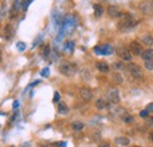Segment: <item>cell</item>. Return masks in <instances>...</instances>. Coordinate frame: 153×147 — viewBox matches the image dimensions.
<instances>
[{
    "mask_svg": "<svg viewBox=\"0 0 153 147\" xmlns=\"http://www.w3.org/2000/svg\"><path fill=\"white\" fill-rule=\"evenodd\" d=\"M135 147H140V146H135Z\"/></svg>",
    "mask_w": 153,
    "mask_h": 147,
    "instance_id": "35",
    "label": "cell"
},
{
    "mask_svg": "<svg viewBox=\"0 0 153 147\" xmlns=\"http://www.w3.org/2000/svg\"><path fill=\"white\" fill-rule=\"evenodd\" d=\"M147 122H149V125H150V126H153V117H151V118L147 120Z\"/></svg>",
    "mask_w": 153,
    "mask_h": 147,
    "instance_id": "33",
    "label": "cell"
},
{
    "mask_svg": "<svg viewBox=\"0 0 153 147\" xmlns=\"http://www.w3.org/2000/svg\"><path fill=\"white\" fill-rule=\"evenodd\" d=\"M59 100H60V95L58 92H56L54 93V98H53V102H58Z\"/></svg>",
    "mask_w": 153,
    "mask_h": 147,
    "instance_id": "29",
    "label": "cell"
},
{
    "mask_svg": "<svg viewBox=\"0 0 153 147\" xmlns=\"http://www.w3.org/2000/svg\"><path fill=\"white\" fill-rule=\"evenodd\" d=\"M17 48L19 50L20 52L25 51V50H26V44H25V42H21V41H19V42L17 44Z\"/></svg>",
    "mask_w": 153,
    "mask_h": 147,
    "instance_id": "23",
    "label": "cell"
},
{
    "mask_svg": "<svg viewBox=\"0 0 153 147\" xmlns=\"http://www.w3.org/2000/svg\"><path fill=\"white\" fill-rule=\"evenodd\" d=\"M94 52L98 53V54L101 55H107L111 54L113 52V48L110 46V45H104V46H97L94 48Z\"/></svg>",
    "mask_w": 153,
    "mask_h": 147,
    "instance_id": "5",
    "label": "cell"
},
{
    "mask_svg": "<svg viewBox=\"0 0 153 147\" xmlns=\"http://www.w3.org/2000/svg\"><path fill=\"white\" fill-rule=\"evenodd\" d=\"M112 80H113V82L114 84H123V75L120 73H113V75H112Z\"/></svg>",
    "mask_w": 153,
    "mask_h": 147,
    "instance_id": "16",
    "label": "cell"
},
{
    "mask_svg": "<svg viewBox=\"0 0 153 147\" xmlns=\"http://www.w3.org/2000/svg\"><path fill=\"white\" fill-rule=\"evenodd\" d=\"M58 113L59 114H62V115H66L68 113V107L65 102H59L58 105Z\"/></svg>",
    "mask_w": 153,
    "mask_h": 147,
    "instance_id": "15",
    "label": "cell"
},
{
    "mask_svg": "<svg viewBox=\"0 0 153 147\" xmlns=\"http://www.w3.org/2000/svg\"><path fill=\"white\" fill-rule=\"evenodd\" d=\"M127 68H128L130 73L132 74L135 79H141L143 78V71L137 64H134V62L127 64Z\"/></svg>",
    "mask_w": 153,
    "mask_h": 147,
    "instance_id": "3",
    "label": "cell"
},
{
    "mask_svg": "<svg viewBox=\"0 0 153 147\" xmlns=\"http://www.w3.org/2000/svg\"><path fill=\"white\" fill-rule=\"evenodd\" d=\"M20 7H22V6H21V4H20L19 0H14V1H13V7H12V14H11V16H12V18H13L14 12L17 13V12L20 10Z\"/></svg>",
    "mask_w": 153,
    "mask_h": 147,
    "instance_id": "17",
    "label": "cell"
},
{
    "mask_svg": "<svg viewBox=\"0 0 153 147\" xmlns=\"http://www.w3.org/2000/svg\"><path fill=\"white\" fill-rule=\"evenodd\" d=\"M145 61H149V60H153V50L149 48V50H145L141 55H140Z\"/></svg>",
    "mask_w": 153,
    "mask_h": 147,
    "instance_id": "13",
    "label": "cell"
},
{
    "mask_svg": "<svg viewBox=\"0 0 153 147\" xmlns=\"http://www.w3.org/2000/svg\"><path fill=\"white\" fill-rule=\"evenodd\" d=\"M115 144L120 145V146H127V145H130V139L127 137H118L115 139Z\"/></svg>",
    "mask_w": 153,
    "mask_h": 147,
    "instance_id": "12",
    "label": "cell"
},
{
    "mask_svg": "<svg viewBox=\"0 0 153 147\" xmlns=\"http://www.w3.org/2000/svg\"><path fill=\"white\" fill-rule=\"evenodd\" d=\"M96 107L98 110H104V108L107 107V104H106V101H104L102 99H98L96 101Z\"/></svg>",
    "mask_w": 153,
    "mask_h": 147,
    "instance_id": "18",
    "label": "cell"
},
{
    "mask_svg": "<svg viewBox=\"0 0 153 147\" xmlns=\"http://www.w3.org/2000/svg\"><path fill=\"white\" fill-rule=\"evenodd\" d=\"M48 54H50V46H48V45H47V46H45V51H44V56H45V58H47V56H48Z\"/></svg>",
    "mask_w": 153,
    "mask_h": 147,
    "instance_id": "27",
    "label": "cell"
},
{
    "mask_svg": "<svg viewBox=\"0 0 153 147\" xmlns=\"http://www.w3.org/2000/svg\"><path fill=\"white\" fill-rule=\"evenodd\" d=\"M48 72H50L48 68H44V70L41 71V75H42V76H48Z\"/></svg>",
    "mask_w": 153,
    "mask_h": 147,
    "instance_id": "30",
    "label": "cell"
},
{
    "mask_svg": "<svg viewBox=\"0 0 153 147\" xmlns=\"http://www.w3.org/2000/svg\"><path fill=\"white\" fill-rule=\"evenodd\" d=\"M130 51H131L132 54H134V55H141V53L144 52L141 45H140L138 41H135V40L130 44Z\"/></svg>",
    "mask_w": 153,
    "mask_h": 147,
    "instance_id": "7",
    "label": "cell"
},
{
    "mask_svg": "<svg viewBox=\"0 0 153 147\" xmlns=\"http://www.w3.org/2000/svg\"><path fill=\"white\" fill-rule=\"evenodd\" d=\"M139 8L145 14H152L153 13V6L150 1H143V2H140Z\"/></svg>",
    "mask_w": 153,
    "mask_h": 147,
    "instance_id": "6",
    "label": "cell"
},
{
    "mask_svg": "<svg viewBox=\"0 0 153 147\" xmlns=\"http://www.w3.org/2000/svg\"><path fill=\"white\" fill-rule=\"evenodd\" d=\"M31 2H32V0H22V2H21V6H22V8H24V10H26Z\"/></svg>",
    "mask_w": 153,
    "mask_h": 147,
    "instance_id": "26",
    "label": "cell"
},
{
    "mask_svg": "<svg viewBox=\"0 0 153 147\" xmlns=\"http://www.w3.org/2000/svg\"><path fill=\"white\" fill-rule=\"evenodd\" d=\"M72 128L74 129L76 132H79V131H81V129L84 128V124L81 121H74L72 124Z\"/></svg>",
    "mask_w": 153,
    "mask_h": 147,
    "instance_id": "21",
    "label": "cell"
},
{
    "mask_svg": "<svg viewBox=\"0 0 153 147\" xmlns=\"http://www.w3.org/2000/svg\"><path fill=\"white\" fill-rule=\"evenodd\" d=\"M97 68H98L100 72H104V73H107L108 70H110L108 65H107L105 61H98V62H97Z\"/></svg>",
    "mask_w": 153,
    "mask_h": 147,
    "instance_id": "14",
    "label": "cell"
},
{
    "mask_svg": "<svg viewBox=\"0 0 153 147\" xmlns=\"http://www.w3.org/2000/svg\"><path fill=\"white\" fill-rule=\"evenodd\" d=\"M76 66L74 64L70 62V61H62L60 65H59V71L60 73L66 75V76H70V75H73V73L76 72Z\"/></svg>",
    "mask_w": 153,
    "mask_h": 147,
    "instance_id": "2",
    "label": "cell"
},
{
    "mask_svg": "<svg viewBox=\"0 0 153 147\" xmlns=\"http://www.w3.org/2000/svg\"><path fill=\"white\" fill-rule=\"evenodd\" d=\"M145 67H146L149 71H153V60L145 61Z\"/></svg>",
    "mask_w": 153,
    "mask_h": 147,
    "instance_id": "24",
    "label": "cell"
},
{
    "mask_svg": "<svg viewBox=\"0 0 153 147\" xmlns=\"http://www.w3.org/2000/svg\"><path fill=\"white\" fill-rule=\"evenodd\" d=\"M143 42L146 45H153V38L150 34H145L143 36Z\"/></svg>",
    "mask_w": 153,
    "mask_h": 147,
    "instance_id": "22",
    "label": "cell"
},
{
    "mask_svg": "<svg viewBox=\"0 0 153 147\" xmlns=\"http://www.w3.org/2000/svg\"><path fill=\"white\" fill-rule=\"evenodd\" d=\"M108 98H110V100L113 102V104H118L119 101H120V95H119V92H118V90L117 88H110L108 90Z\"/></svg>",
    "mask_w": 153,
    "mask_h": 147,
    "instance_id": "8",
    "label": "cell"
},
{
    "mask_svg": "<svg viewBox=\"0 0 153 147\" xmlns=\"http://www.w3.org/2000/svg\"><path fill=\"white\" fill-rule=\"evenodd\" d=\"M150 139H151V141L153 143V132L151 133V134H150Z\"/></svg>",
    "mask_w": 153,
    "mask_h": 147,
    "instance_id": "34",
    "label": "cell"
},
{
    "mask_svg": "<svg viewBox=\"0 0 153 147\" xmlns=\"http://www.w3.org/2000/svg\"><path fill=\"white\" fill-rule=\"evenodd\" d=\"M99 147H110V144L108 143H102V144H100Z\"/></svg>",
    "mask_w": 153,
    "mask_h": 147,
    "instance_id": "32",
    "label": "cell"
},
{
    "mask_svg": "<svg viewBox=\"0 0 153 147\" xmlns=\"http://www.w3.org/2000/svg\"><path fill=\"white\" fill-rule=\"evenodd\" d=\"M146 110L149 111L150 113H153V102H151V104H149V105H147Z\"/></svg>",
    "mask_w": 153,
    "mask_h": 147,
    "instance_id": "31",
    "label": "cell"
},
{
    "mask_svg": "<svg viewBox=\"0 0 153 147\" xmlns=\"http://www.w3.org/2000/svg\"><path fill=\"white\" fill-rule=\"evenodd\" d=\"M80 97L85 101H91L92 98H93V93L90 88H81L80 90Z\"/></svg>",
    "mask_w": 153,
    "mask_h": 147,
    "instance_id": "10",
    "label": "cell"
},
{
    "mask_svg": "<svg viewBox=\"0 0 153 147\" xmlns=\"http://www.w3.org/2000/svg\"><path fill=\"white\" fill-rule=\"evenodd\" d=\"M121 119H123V121H124L125 124H128V125H130V124H133V121H134V118L132 115H130V114H124Z\"/></svg>",
    "mask_w": 153,
    "mask_h": 147,
    "instance_id": "19",
    "label": "cell"
},
{
    "mask_svg": "<svg viewBox=\"0 0 153 147\" xmlns=\"http://www.w3.org/2000/svg\"><path fill=\"white\" fill-rule=\"evenodd\" d=\"M149 114H150V112L147 110H144L140 112V117H143V118H146V117H149Z\"/></svg>",
    "mask_w": 153,
    "mask_h": 147,
    "instance_id": "28",
    "label": "cell"
},
{
    "mask_svg": "<svg viewBox=\"0 0 153 147\" xmlns=\"http://www.w3.org/2000/svg\"><path fill=\"white\" fill-rule=\"evenodd\" d=\"M93 8H94V14H96V17H101V14H102V7H101V5H99V4H96L94 6H93Z\"/></svg>",
    "mask_w": 153,
    "mask_h": 147,
    "instance_id": "20",
    "label": "cell"
},
{
    "mask_svg": "<svg viewBox=\"0 0 153 147\" xmlns=\"http://www.w3.org/2000/svg\"><path fill=\"white\" fill-rule=\"evenodd\" d=\"M107 12H108V14L112 18H121V16H123V13L120 12V10H119L118 6H110L108 10H107Z\"/></svg>",
    "mask_w": 153,
    "mask_h": 147,
    "instance_id": "11",
    "label": "cell"
},
{
    "mask_svg": "<svg viewBox=\"0 0 153 147\" xmlns=\"http://www.w3.org/2000/svg\"><path fill=\"white\" fill-rule=\"evenodd\" d=\"M113 67L115 70H121L124 67V64L121 61H115V62H113Z\"/></svg>",
    "mask_w": 153,
    "mask_h": 147,
    "instance_id": "25",
    "label": "cell"
},
{
    "mask_svg": "<svg viewBox=\"0 0 153 147\" xmlns=\"http://www.w3.org/2000/svg\"><path fill=\"white\" fill-rule=\"evenodd\" d=\"M137 24H138V20L134 18L133 16L123 13L121 20H120V22L118 24V28L121 30V31H128V30L135 27Z\"/></svg>",
    "mask_w": 153,
    "mask_h": 147,
    "instance_id": "1",
    "label": "cell"
},
{
    "mask_svg": "<svg viewBox=\"0 0 153 147\" xmlns=\"http://www.w3.org/2000/svg\"><path fill=\"white\" fill-rule=\"evenodd\" d=\"M117 53L119 55V58L124 61H131L132 59V52L128 50V48H125V47H119L117 50Z\"/></svg>",
    "mask_w": 153,
    "mask_h": 147,
    "instance_id": "4",
    "label": "cell"
},
{
    "mask_svg": "<svg viewBox=\"0 0 153 147\" xmlns=\"http://www.w3.org/2000/svg\"><path fill=\"white\" fill-rule=\"evenodd\" d=\"M14 33H16V31H14V27L11 25V24H7L6 26H5V28H4V34H5V38L7 39V40H11L13 36H14Z\"/></svg>",
    "mask_w": 153,
    "mask_h": 147,
    "instance_id": "9",
    "label": "cell"
}]
</instances>
